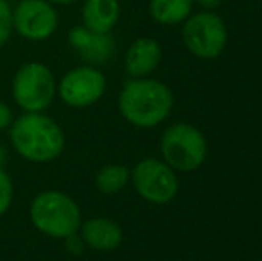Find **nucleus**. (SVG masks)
<instances>
[{"label":"nucleus","instance_id":"1","mask_svg":"<svg viewBox=\"0 0 262 261\" xmlns=\"http://www.w3.org/2000/svg\"><path fill=\"white\" fill-rule=\"evenodd\" d=\"M120 113L136 127H156L169 116L173 93L164 83L156 79H130L125 83L118 98Z\"/></svg>","mask_w":262,"mask_h":261},{"label":"nucleus","instance_id":"2","mask_svg":"<svg viewBox=\"0 0 262 261\" xmlns=\"http://www.w3.org/2000/svg\"><path fill=\"white\" fill-rule=\"evenodd\" d=\"M13 149L32 163H49L64 150V132L45 113H24L9 129Z\"/></svg>","mask_w":262,"mask_h":261},{"label":"nucleus","instance_id":"3","mask_svg":"<svg viewBox=\"0 0 262 261\" xmlns=\"http://www.w3.org/2000/svg\"><path fill=\"white\" fill-rule=\"evenodd\" d=\"M31 222L41 234L54 240H64L80 227V209L70 195L57 190H47L31 202Z\"/></svg>","mask_w":262,"mask_h":261},{"label":"nucleus","instance_id":"4","mask_svg":"<svg viewBox=\"0 0 262 261\" xmlns=\"http://www.w3.org/2000/svg\"><path fill=\"white\" fill-rule=\"evenodd\" d=\"M57 83L49 66L31 61L18 68L13 79V98L25 113H43L54 102Z\"/></svg>","mask_w":262,"mask_h":261},{"label":"nucleus","instance_id":"5","mask_svg":"<svg viewBox=\"0 0 262 261\" xmlns=\"http://www.w3.org/2000/svg\"><path fill=\"white\" fill-rule=\"evenodd\" d=\"M161 152L166 165L180 172H193L207 156L204 134L189 124H173L161 138Z\"/></svg>","mask_w":262,"mask_h":261},{"label":"nucleus","instance_id":"6","mask_svg":"<svg viewBox=\"0 0 262 261\" xmlns=\"http://www.w3.org/2000/svg\"><path fill=\"white\" fill-rule=\"evenodd\" d=\"M182 38L187 50L202 59H214L227 45L225 22L214 13H196L184 24Z\"/></svg>","mask_w":262,"mask_h":261},{"label":"nucleus","instance_id":"7","mask_svg":"<svg viewBox=\"0 0 262 261\" xmlns=\"http://www.w3.org/2000/svg\"><path fill=\"white\" fill-rule=\"evenodd\" d=\"M136 192L152 204H168L179 192V179L169 165L154 157L141 159L130 172Z\"/></svg>","mask_w":262,"mask_h":261},{"label":"nucleus","instance_id":"8","mask_svg":"<svg viewBox=\"0 0 262 261\" xmlns=\"http://www.w3.org/2000/svg\"><path fill=\"white\" fill-rule=\"evenodd\" d=\"M105 77L98 68L91 65L77 66L62 75L57 86L59 97L64 104L75 109L93 106L105 93Z\"/></svg>","mask_w":262,"mask_h":261},{"label":"nucleus","instance_id":"9","mask_svg":"<svg viewBox=\"0 0 262 261\" xmlns=\"http://www.w3.org/2000/svg\"><path fill=\"white\" fill-rule=\"evenodd\" d=\"M57 25L59 14L49 0H18L13 9V31L29 42H45Z\"/></svg>","mask_w":262,"mask_h":261},{"label":"nucleus","instance_id":"10","mask_svg":"<svg viewBox=\"0 0 262 261\" xmlns=\"http://www.w3.org/2000/svg\"><path fill=\"white\" fill-rule=\"evenodd\" d=\"M68 43L82 61L93 65H104L114 54L113 36L104 32H95L86 29L84 25L73 27L68 32Z\"/></svg>","mask_w":262,"mask_h":261},{"label":"nucleus","instance_id":"11","mask_svg":"<svg viewBox=\"0 0 262 261\" xmlns=\"http://www.w3.org/2000/svg\"><path fill=\"white\" fill-rule=\"evenodd\" d=\"M79 231L84 244L95 251H114L123 242L121 227L114 220L105 218V216H95V218L86 220L84 224H80Z\"/></svg>","mask_w":262,"mask_h":261},{"label":"nucleus","instance_id":"12","mask_svg":"<svg viewBox=\"0 0 262 261\" xmlns=\"http://www.w3.org/2000/svg\"><path fill=\"white\" fill-rule=\"evenodd\" d=\"M162 57L161 45L154 38H138L125 54V70L134 79L146 77L157 68Z\"/></svg>","mask_w":262,"mask_h":261},{"label":"nucleus","instance_id":"13","mask_svg":"<svg viewBox=\"0 0 262 261\" xmlns=\"http://www.w3.org/2000/svg\"><path fill=\"white\" fill-rule=\"evenodd\" d=\"M80 18L86 29L109 34L120 20V2L118 0H84Z\"/></svg>","mask_w":262,"mask_h":261},{"label":"nucleus","instance_id":"14","mask_svg":"<svg viewBox=\"0 0 262 261\" xmlns=\"http://www.w3.org/2000/svg\"><path fill=\"white\" fill-rule=\"evenodd\" d=\"M191 9L193 0H150V14L162 25H177L187 20Z\"/></svg>","mask_w":262,"mask_h":261},{"label":"nucleus","instance_id":"15","mask_svg":"<svg viewBox=\"0 0 262 261\" xmlns=\"http://www.w3.org/2000/svg\"><path fill=\"white\" fill-rule=\"evenodd\" d=\"M130 181V170L123 165H105L95 177V186L104 195H116Z\"/></svg>","mask_w":262,"mask_h":261},{"label":"nucleus","instance_id":"16","mask_svg":"<svg viewBox=\"0 0 262 261\" xmlns=\"http://www.w3.org/2000/svg\"><path fill=\"white\" fill-rule=\"evenodd\" d=\"M13 34V7L9 0H0V47L7 43Z\"/></svg>","mask_w":262,"mask_h":261},{"label":"nucleus","instance_id":"17","mask_svg":"<svg viewBox=\"0 0 262 261\" xmlns=\"http://www.w3.org/2000/svg\"><path fill=\"white\" fill-rule=\"evenodd\" d=\"M13 202V181L4 168H0V216L11 208Z\"/></svg>","mask_w":262,"mask_h":261},{"label":"nucleus","instance_id":"18","mask_svg":"<svg viewBox=\"0 0 262 261\" xmlns=\"http://www.w3.org/2000/svg\"><path fill=\"white\" fill-rule=\"evenodd\" d=\"M84 245L86 244H84L82 236H80L79 233H73V234H70V236L64 238V247L70 254H80L82 249H84Z\"/></svg>","mask_w":262,"mask_h":261},{"label":"nucleus","instance_id":"19","mask_svg":"<svg viewBox=\"0 0 262 261\" xmlns=\"http://www.w3.org/2000/svg\"><path fill=\"white\" fill-rule=\"evenodd\" d=\"M13 124V111L6 102L0 101V131L7 129Z\"/></svg>","mask_w":262,"mask_h":261},{"label":"nucleus","instance_id":"20","mask_svg":"<svg viewBox=\"0 0 262 261\" xmlns=\"http://www.w3.org/2000/svg\"><path fill=\"white\" fill-rule=\"evenodd\" d=\"M194 2H198L200 6L207 7V9H212V7H217L221 4V0H194Z\"/></svg>","mask_w":262,"mask_h":261},{"label":"nucleus","instance_id":"21","mask_svg":"<svg viewBox=\"0 0 262 261\" xmlns=\"http://www.w3.org/2000/svg\"><path fill=\"white\" fill-rule=\"evenodd\" d=\"M49 2L54 4V6H70V4H75L79 0H49Z\"/></svg>","mask_w":262,"mask_h":261}]
</instances>
